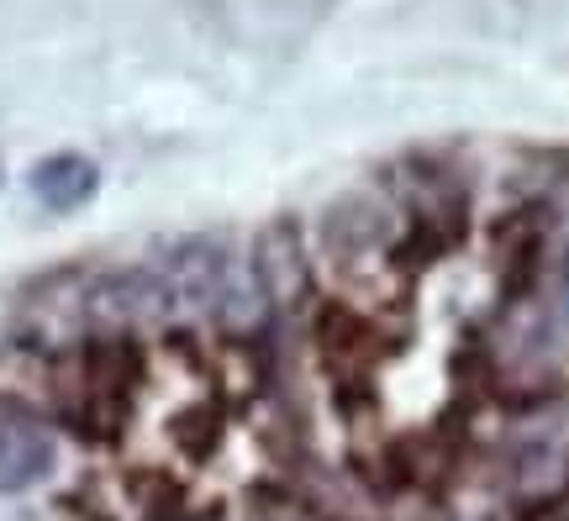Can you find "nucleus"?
<instances>
[{
    "instance_id": "nucleus-1",
    "label": "nucleus",
    "mask_w": 569,
    "mask_h": 521,
    "mask_svg": "<svg viewBox=\"0 0 569 521\" xmlns=\"http://www.w3.org/2000/svg\"><path fill=\"white\" fill-rule=\"evenodd\" d=\"M306 248L317 269V301L359 321H380L407 305L417 269L432 259L380 174L332 196L306 227Z\"/></svg>"
},
{
    "instance_id": "nucleus-2",
    "label": "nucleus",
    "mask_w": 569,
    "mask_h": 521,
    "mask_svg": "<svg viewBox=\"0 0 569 521\" xmlns=\"http://www.w3.org/2000/svg\"><path fill=\"white\" fill-rule=\"evenodd\" d=\"M380 180H386V190L401 201V211H407V221L417 227V238H422V248L432 259L465 232L469 184H465V174H453L443 159H432V153H407V159L390 163Z\"/></svg>"
},
{
    "instance_id": "nucleus-3",
    "label": "nucleus",
    "mask_w": 569,
    "mask_h": 521,
    "mask_svg": "<svg viewBox=\"0 0 569 521\" xmlns=\"http://www.w3.org/2000/svg\"><path fill=\"white\" fill-rule=\"evenodd\" d=\"M248 259H253V274H259L269 305H274V338L306 332L317 317V269H311L306 227L301 221H269L253 238Z\"/></svg>"
},
{
    "instance_id": "nucleus-4",
    "label": "nucleus",
    "mask_w": 569,
    "mask_h": 521,
    "mask_svg": "<svg viewBox=\"0 0 569 521\" xmlns=\"http://www.w3.org/2000/svg\"><path fill=\"white\" fill-rule=\"evenodd\" d=\"M84 290H90V269H59V274L38 280L21 295L17 338L42 348V353H74L84 342H96Z\"/></svg>"
},
{
    "instance_id": "nucleus-5",
    "label": "nucleus",
    "mask_w": 569,
    "mask_h": 521,
    "mask_svg": "<svg viewBox=\"0 0 569 521\" xmlns=\"http://www.w3.org/2000/svg\"><path fill=\"white\" fill-rule=\"evenodd\" d=\"M59 469V421L0 405V495H27Z\"/></svg>"
},
{
    "instance_id": "nucleus-6",
    "label": "nucleus",
    "mask_w": 569,
    "mask_h": 521,
    "mask_svg": "<svg viewBox=\"0 0 569 521\" xmlns=\"http://www.w3.org/2000/svg\"><path fill=\"white\" fill-rule=\"evenodd\" d=\"M27 190H32V201L42 211H53V217H69V211H80V206L96 201V190H101V169L84 159V153H48L27 169Z\"/></svg>"
},
{
    "instance_id": "nucleus-7",
    "label": "nucleus",
    "mask_w": 569,
    "mask_h": 521,
    "mask_svg": "<svg viewBox=\"0 0 569 521\" xmlns=\"http://www.w3.org/2000/svg\"><path fill=\"white\" fill-rule=\"evenodd\" d=\"M517 521H569V495H559V501H538L528 505Z\"/></svg>"
},
{
    "instance_id": "nucleus-8",
    "label": "nucleus",
    "mask_w": 569,
    "mask_h": 521,
    "mask_svg": "<svg viewBox=\"0 0 569 521\" xmlns=\"http://www.w3.org/2000/svg\"><path fill=\"white\" fill-rule=\"evenodd\" d=\"M159 521H201V517H174V511H163Z\"/></svg>"
},
{
    "instance_id": "nucleus-9",
    "label": "nucleus",
    "mask_w": 569,
    "mask_h": 521,
    "mask_svg": "<svg viewBox=\"0 0 569 521\" xmlns=\"http://www.w3.org/2000/svg\"><path fill=\"white\" fill-rule=\"evenodd\" d=\"M565 301H569V259H565Z\"/></svg>"
}]
</instances>
